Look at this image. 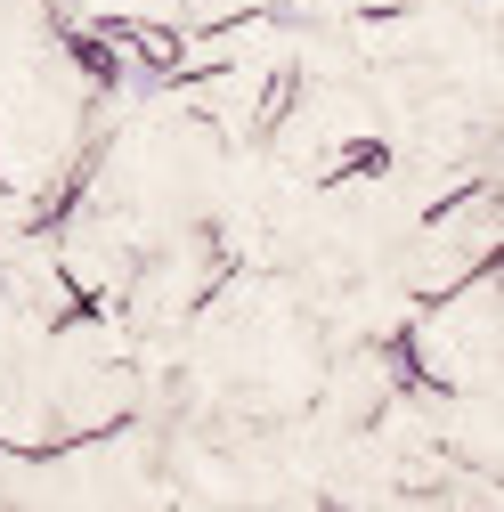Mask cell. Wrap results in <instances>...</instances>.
I'll list each match as a JSON object with an SVG mask.
<instances>
[{"instance_id": "cell-1", "label": "cell", "mask_w": 504, "mask_h": 512, "mask_svg": "<svg viewBox=\"0 0 504 512\" xmlns=\"http://www.w3.org/2000/svg\"><path fill=\"white\" fill-rule=\"evenodd\" d=\"M415 366L448 399H496V269H472L464 285L431 293L415 326Z\"/></svg>"}, {"instance_id": "cell-2", "label": "cell", "mask_w": 504, "mask_h": 512, "mask_svg": "<svg viewBox=\"0 0 504 512\" xmlns=\"http://www.w3.org/2000/svg\"><path fill=\"white\" fill-rule=\"evenodd\" d=\"M488 261H496V179L472 187L464 204H448V212L423 220V236H415V252H407V285L431 301V293L464 285V277L488 269Z\"/></svg>"}]
</instances>
